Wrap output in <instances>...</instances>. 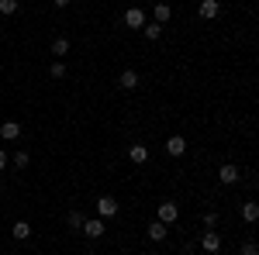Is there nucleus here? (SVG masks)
<instances>
[{"instance_id":"nucleus-25","label":"nucleus","mask_w":259,"mask_h":255,"mask_svg":"<svg viewBox=\"0 0 259 255\" xmlns=\"http://www.w3.org/2000/svg\"><path fill=\"white\" fill-rule=\"evenodd\" d=\"M52 4H56V7H59V11H66V7H69V4H73V0H52Z\"/></svg>"},{"instance_id":"nucleus-18","label":"nucleus","mask_w":259,"mask_h":255,"mask_svg":"<svg viewBox=\"0 0 259 255\" xmlns=\"http://www.w3.org/2000/svg\"><path fill=\"white\" fill-rule=\"evenodd\" d=\"M83 221H87V217H83V211H69V214H66V224H69L73 231H80Z\"/></svg>"},{"instance_id":"nucleus-21","label":"nucleus","mask_w":259,"mask_h":255,"mask_svg":"<svg viewBox=\"0 0 259 255\" xmlns=\"http://www.w3.org/2000/svg\"><path fill=\"white\" fill-rule=\"evenodd\" d=\"M49 73H52V79H62L66 73H69V69L62 66V59H56V62H52V69H49Z\"/></svg>"},{"instance_id":"nucleus-8","label":"nucleus","mask_w":259,"mask_h":255,"mask_svg":"<svg viewBox=\"0 0 259 255\" xmlns=\"http://www.w3.org/2000/svg\"><path fill=\"white\" fill-rule=\"evenodd\" d=\"M197 14H200V21H214L221 14V4H218V0H200Z\"/></svg>"},{"instance_id":"nucleus-7","label":"nucleus","mask_w":259,"mask_h":255,"mask_svg":"<svg viewBox=\"0 0 259 255\" xmlns=\"http://www.w3.org/2000/svg\"><path fill=\"white\" fill-rule=\"evenodd\" d=\"M183 152H187V138H183V135H169V138H166V156L180 159Z\"/></svg>"},{"instance_id":"nucleus-13","label":"nucleus","mask_w":259,"mask_h":255,"mask_svg":"<svg viewBox=\"0 0 259 255\" xmlns=\"http://www.w3.org/2000/svg\"><path fill=\"white\" fill-rule=\"evenodd\" d=\"M173 18V11H169V4H156V7H152V21H156V24H166V21Z\"/></svg>"},{"instance_id":"nucleus-2","label":"nucleus","mask_w":259,"mask_h":255,"mask_svg":"<svg viewBox=\"0 0 259 255\" xmlns=\"http://www.w3.org/2000/svg\"><path fill=\"white\" fill-rule=\"evenodd\" d=\"M239 166H235V162H221V169H218V183L221 186H235V183H239Z\"/></svg>"},{"instance_id":"nucleus-3","label":"nucleus","mask_w":259,"mask_h":255,"mask_svg":"<svg viewBox=\"0 0 259 255\" xmlns=\"http://www.w3.org/2000/svg\"><path fill=\"white\" fill-rule=\"evenodd\" d=\"M97 217L100 221H114V217H118V200H114V196H100L97 200Z\"/></svg>"},{"instance_id":"nucleus-22","label":"nucleus","mask_w":259,"mask_h":255,"mask_svg":"<svg viewBox=\"0 0 259 255\" xmlns=\"http://www.w3.org/2000/svg\"><path fill=\"white\" fill-rule=\"evenodd\" d=\"M242 255H259V245L256 241H245V245H242Z\"/></svg>"},{"instance_id":"nucleus-1","label":"nucleus","mask_w":259,"mask_h":255,"mask_svg":"<svg viewBox=\"0 0 259 255\" xmlns=\"http://www.w3.org/2000/svg\"><path fill=\"white\" fill-rule=\"evenodd\" d=\"M121 21H124V28H132V31H142V28L149 24V14H145L142 7H128V11L121 14Z\"/></svg>"},{"instance_id":"nucleus-11","label":"nucleus","mask_w":259,"mask_h":255,"mask_svg":"<svg viewBox=\"0 0 259 255\" xmlns=\"http://www.w3.org/2000/svg\"><path fill=\"white\" fill-rule=\"evenodd\" d=\"M242 221H245V224H256L259 221V203L256 200H245V203H242Z\"/></svg>"},{"instance_id":"nucleus-29","label":"nucleus","mask_w":259,"mask_h":255,"mask_svg":"<svg viewBox=\"0 0 259 255\" xmlns=\"http://www.w3.org/2000/svg\"><path fill=\"white\" fill-rule=\"evenodd\" d=\"M152 255H159V252H152Z\"/></svg>"},{"instance_id":"nucleus-19","label":"nucleus","mask_w":259,"mask_h":255,"mask_svg":"<svg viewBox=\"0 0 259 255\" xmlns=\"http://www.w3.org/2000/svg\"><path fill=\"white\" fill-rule=\"evenodd\" d=\"M66 52H69V38H62V35H59V38L52 41V56H56V59H62Z\"/></svg>"},{"instance_id":"nucleus-23","label":"nucleus","mask_w":259,"mask_h":255,"mask_svg":"<svg viewBox=\"0 0 259 255\" xmlns=\"http://www.w3.org/2000/svg\"><path fill=\"white\" fill-rule=\"evenodd\" d=\"M214 224H218V214H214V211H207V214H204V228H214Z\"/></svg>"},{"instance_id":"nucleus-16","label":"nucleus","mask_w":259,"mask_h":255,"mask_svg":"<svg viewBox=\"0 0 259 255\" xmlns=\"http://www.w3.org/2000/svg\"><path fill=\"white\" fill-rule=\"evenodd\" d=\"M11 166H14V169H28V166H31V156H28V152H11Z\"/></svg>"},{"instance_id":"nucleus-20","label":"nucleus","mask_w":259,"mask_h":255,"mask_svg":"<svg viewBox=\"0 0 259 255\" xmlns=\"http://www.w3.org/2000/svg\"><path fill=\"white\" fill-rule=\"evenodd\" d=\"M18 0H0V14H4V18H11V14H18Z\"/></svg>"},{"instance_id":"nucleus-24","label":"nucleus","mask_w":259,"mask_h":255,"mask_svg":"<svg viewBox=\"0 0 259 255\" xmlns=\"http://www.w3.org/2000/svg\"><path fill=\"white\" fill-rule=\"evenodd\" d=\"M7 166H11V152H4V148H0V173H4Z\"/></svg>"},{"instance_id":"nucleus-9","label":"nucleus","mask_w":259,"mask_h":255,"mask_svg":"<svg viewBox=\"0 0 259 255\" xmlns=\"http://www.w3.org/2000/svg\"><path fill=\"white\" fill-rule=\"evenodd\" d=\"M139 83H142V79H139L135 69H121V73H118V86H121V90H139Z\"/></svg>"},{"instance_id":"nucleus-17","label":"nucleus","mask_w":259,"mask_h":255,"mask_svg":"<svg viewBox=\"0 0 259 255\" xmlns=\"http://www.w3.org/2000/svg\"><path fill=\"white\" fill-rule=\"evenodd\" d=\"M142 35H145L149 41H159V35H162V24H156V21H149V24L142 28Z\"/></svg>"},{"instance_id":"nucleus-4","label":"nucleus","mask_w":259,"mask_h":255,"mask_svg":"<svg viewBox=\"0 0 259 255\" xmlns=\"http://www.w3.org/2000/svg\"><path fill=\"white\" fill-rule=\"evenodd\" d=\"M156 221H162V224H166V228H169V224H177V217H180V207L177 203H173V200H162L159 203V211H156Z\"/></svg>"},{"instance_id":"nucleus-15","label":"nucleus","mask_w":259,"mask_h":255,"mask_svg":"<svg viewBox=\"0 0 259 255\" xmlns=\"http://www.w3.org/2000/svg\"><path fill=\"white\" fill-rule=\"evenodd\" d=\"M11 235L18 238V241H28V238H31V224H28V221H14Z\"/></svg>"},{"instance_id":"nucleus-12","label":"nucleus","mask_w":259,"mask_h":255,"mask_svg":"<svg viewBox=\"0 0 259 255\" xmlns=\"http://www.w3.org/2000/svg\"><path fill=\"white\" fill-rule=\"evenodd\" d=\"M145 238H149V241H166V224H162V221H152V224L145 228Z\"/></svg>"},{"instance_id":"nucleus-26","label":"nucleus","mask_w":259,"mask_h":255,"mask_svg":"<svg viewBox=\"0 0 259 255\" xmlns=\"http://www.w3.org/2000/svg\"><path fill=\"white\" fill-rule=\"evenodd\" d=\"M83 255H97V252H83Z\"/></svg>"},{"instance_id":"nucleus-28","label":"nucleus","mask_w":259,"mask_h":255,"mask_svg":"<svg viewBox=\"0 0 259 255\" xmlns=\"http://www.w3.org/2000/svg\"><path fill=\"white\" fill-rule=\"evenodd\" d=\"M41 255H49V252H41Z\"/></svg>"},{"instance_id":"nucleus-10","label":"nucleus","mask_w":259,"mask_h":255,"mask_svg":"<svg viewBox=\"0 0 259 255\" xmlns=\"http://www.w3.org/2000/svg\"><path fill=\"white\" fill-rule=\"evenodd\" d=\"M0 138H4V141L21 138V124H18V121H4V124H0Z\"/></svg>"},{"instance_id":"nucleus-27","label":"nucleus","mask_w":259,"mask_h":255,"mask_svg":"<svg viewBox=\"0 0 259 255\" xmlns=\"http://www.w3.org/2000/svg\"><path fill=\"white\" fill-rule=\"evenodd\" d=\"M0 193H4V183H0Z\"/></svg>"},{"instance_id":"nucleus-6","label":"nucleus","mask_w":259,"mask_h":255,"mask_svg":"<svg viewBox=\"0 0 259 255\" xmlns=\"http://www.w3.org/2000/svg\"><path fill=\"white\" fill-rule=\"evenodd\" d=\"M200 248H204V252H221V235L218 231H214V228H207V231H204V238H200Z\"/></svg>"},{"instance_id":"nucleus-14","label":"nucleus","mask_w":259,"mask_h":255,"mask_svg":"<svg viewBox=\"0 0 259 255\" xmlns=\"http://www.w3.org/2000/svg\"><path fill=\"white\" fill-rule=\"evenodd\" d=\"M128 159H132L135 166H145V162H149V148H145V145H132V148H128Z\"/></svg>"},{"instance_id":"nucleus-5","label":"nucleus","mask_w":259,"mask_h":255,"mask_svg":"<svg viewBox=\"0 0 259 255\" xmlns=\"http://www.w3.org/2000/svg\"><path fill=\"white\" fill-rule=\"evenodd\" d=\"M104 224H107V221H100V217H87L80 231H83L87 238H94V241H97V238H104Z\"/></svg>"}]
</instances>
